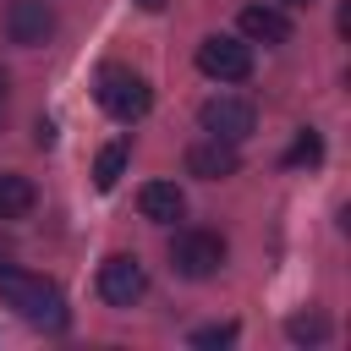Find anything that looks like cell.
Instances as JSON below:
<instances>
[{
    "mask_svg": "<svg viewBox=\"0 0 351 351\" xmlns=\"http://www.w3.org/2000/svg\"><path fill=\"white\" fill-rule=\"evenodd\" d=\"M0 296L16 307V318H27V324H33V329H44V335H60V329L71 324V307H66L60 285H55V280H44V274L0 269Z\"/></svg>",
    "mask_w": 351,
    "mask_h": 351,
    "instance_id": "obj_1",
    "label": "cell"
},
{
    "mask_svg": "<svg viewBox=\"0 0 351 351\" xmlns=\"http://www.w3.org/2000/svg\"><path fill=\"white\" fill-rule=\"evenodd\" d=\"M93 99H99L104 115H115V121H143L148 104H154V88H148V77H137L132 66H104L99 82H93Z\"/></svg>",
    "mask_w": 351,
    "mask_h": 351,
    "instance_id": "obj_2",
    "label": "cell"
},
{
    "mask_svg": "<svg viewBox=\"0 0 351 351\" xmlns=\"http://www.w3.org/2000/svg\"><path fill=\"white\" fill-rule=\"evenodd\" d=\"M219 263H225V236L219 230H176L170 269L181 280H208V274H219Z\"/></svg>",
    "mask_w": 351,
    "mask_h": 351,
    "instance_id": "obj_3",
    "label": "cell"
},
{
    "mask_svg": "<svg viewBox=\"0 0 351 351\" xmlns=\"http://www.w3.org/2000/svg\"><path fill=\"white\" fill-rule=\"evenodd\" d=\"M197 71L214 82H247L252 77V44L230 38V33H208L197 44Z\"/></svg>",
    "mask_w": 351,
    "mask_h": 351,
    "instance_id": "obj_4",
    "label": "cell"
},
{
    "mask_svg": "<svg viewBox=\"0 0 351 351\" xmlns=\"http://www.w3.org/2000/svg\"><path fill=\"white\" fill-rule=\"evenodd\" d=\"M197 126H203L208 137L241 143V137H252V126H258V110H252V99L214 93V99H203V110H197Z\"/></svg>",
    "mask_w": 351,
    "mask_h": 351,
    "instance_id": "obj_5",
    "label": "cell"
},
{
    "mask_svg": "<svg viewBox=\"0 0 351 351\" xmlns=\"http://www.w3.org/2000/svg\"><path fill=\"white\" fill-rule=\"evenodd\" d=\"M143 291H148V269L132 252H110L99 263V296L110 307H132V302H143Z\"/></svg>",
    "mask_w": 351,
    "mask_h": 351,
    "instance_id": "obj_6",
    "label": "cell"
},
{
    "mask_svg": "<svg viewBox=\"0 0 351 351\" xmlns=\"http://www.w3.org/2000/svg\"><path fill=\"white\" fill-rule=\"evenodd\" d=\"M55 27H60V16H55V5H49V0H11V5H5V38H11V44H22V49L49 44V38H55Z\"/></svg>",
    "mask_w": 351,
    "mask_h": 351,
    "instance_id": "obj_7",
    "label": "cell"
},
{
    "mask_svg": "<svg viewBox=\"0 0 351 351\" xmlns=\"http://www.w3.org/2000/svg\"><path fill=\"white\" fill-rule=\"evenodd\" d=\"M236 170H241V154L225 137H203V143L186 148V176H197V181H225Z\"/></svg>",
    "mask_w": 351,
    "mask_h": 351,
    "instance_id": "obj_8",
    "label": "cell"
},
{
    "mask_svg": "<svg viewBox=\"0 0 351 351\" xmlns=\"http://www.w3.org/2000/svg\"><path fill=\"white\" fill-rule=\"evenodd\" d=\"M137 208H143V219H154V225H176V219L186 214V192H181L176 181H148V186L137 192Z\"/></svg>",
    "mask_w": 351,
    "mask_h": 351,
    "instance_id": "obj_9",
    "label": "cell"
},
{
    "mask_svg": "<svg viewBox=\"0 0 351 351\" xmlns=\"http://www.w3.org/2000/svg\"><path fill=\"white\" fill-rule=\"evenodd\" d=\"M241 38H252V44H285L291 38L285 5H247L241 11Z\"/></svg>",
    "mask_w": 351,
    "mask_h": 351,
    "instance_id": "obj_10",
    "label": "cell"
},
{
    "mask_svg": "<svg viewBox=\"0 0 351 351\" xmlns=\"http://www.w3.org/2000/svg\"><path fill=\"white\" fill-rule=\"evenodd\" d=\"M33 203H38V192L27 176H0V219H22V214H33Z\"/></svg>",
    "mask_w": 351,
    "mask_h": 351,
    "instance_id": "obj_11",
    "label": "cell"
},
{
    "mask_svg": "<svg viewBox=\"0 0 351 351\" xmlns=\"http://www.w3.org/2000/svg\"><path fill=\"white\" fill-rule=\"evenodd\" d=\"M121 176H126V143L99 148V159H93V186H99V192H115Z\"/></svg>",
    "mask_w": 351,
    "mask_h": 351,
    "instance_id": "obj_12",
    "label": "cell"
},
{
    "mask_svg": "<svg viewBox=\"0 0 351 351\" xmlns=\"http://www.w3.org/2000/svg\"><path fill=\"white\" fill-rule=\"evenodd\" d=\"M285 335H291L296 346H307V340H329V318H324V313H291V318H285Z\"/></svg>",
    "mask_w": 351,
    "mask_h": 351,
    "instance_id": "obj_13",
    "label": "cell"
},
{
    "mask_svg": "<svg viewBox=\"0 0 351 351\" xmlns=\"http://www.w3.org/2000/svg\"><path fill=\"white\" fill-rule=\"evenodd\" d=\"M318 159H324V137H318L313 126H307V132H296V143L285 148V165H291V170H302V165H318Z\"/></svg>",
    "mask_w": 351,
    "mask_h": 351,
    "instance_id": "obj_14",
    "label": "cell"
},
{
    "mask_svg": "<svg viewBox=\"0 0 351 351\" xmlns=\"http://www.w3.org/2000/svg\"><path fill=\"white\" fill-rule=\"evenodd\" d=\"M230 340H236V324H208L192 335V346H230Z\"/></svg>",
    "mask_w": 351,
    "mask_h": 351,
    "instance_id": "obj_15",
    "label": "cell"
},
{
    "mask_svg": "<svg viewBox=\"0 0 351 351\" xmlns=\"http://www.w3.org/2000/svg\"><path fill=\"white\" fill-rule=\"evenodd\" d=\"M33 143H38V148H49V143H55V126H49V121H38V126H33Z\"/></svg>",
    "mask_w": 351,
    "mask_h": 351,
    "instance_id": "obj_16",
    "label": "cell"
},
{
    "mask_svg": "<svg viewBox=\"0 0 351 351\" xmlns=\"http://www.w3.org/2000/svg\"><path fill=\"white\" fill-rule=\"evenodd\" d=\"M5 93H11V77H5V66H0V104H5Z\"/></svg>",
    "mask_w": 351,
    "mask_h": 351,
    "instance_id": "obj_17",
    "label": "cell"
},
{
    "mask_svg": "<svg viewBox=\"0 0 351 351\" xmlns=\"http://www.w3.org/2000/svg\"><path fill=\"white\" fill-rule=\"evenodd\" d=\"M280 5H285V11H302V5H313V0H280Z\"/></svg>",
    "mask_w": 351,
    "mask_h": 351,
    "instance_id": "obj_18",
    "label": "cell"
},
{
    "mask_svg": "<svg viewBox=\"0 0 351 351\" xmlns=\"http://www.w3.org/2000/svg\"><path fill=\"white\" fill-rule=\"evenodd\" d=\"M137 5H143V11H159V5H165V0H137Z\"/></svg>",
    "mask_w": 351,
    "mask_h": 351,
    "instance_id": "obj_19",
    "label": "cell"
}]
</instances>
